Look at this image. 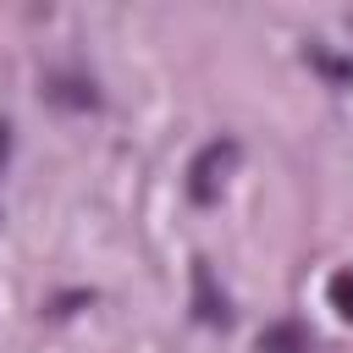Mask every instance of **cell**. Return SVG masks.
Masks as SVG:
<instances>
[{
  "mask_svg": "<svg viewBox=\"0 0 353 353\" xmlns=\"http://www.w3.org/2000/svg\"><path fill=\"white\" fill-rule=\"evenodd\" d=\"M232 165H237V143H232V138L204 143V149L193 154V165H188V193H193L199 204H210V199L221 193V182H226Z\"/></svg>",
  "mask_w": 353,
  "mask_h": 353,
  "instance_id": "1",
  "label": "cell"
},
{
  "mask_svg": "<svg viewBox=\"0 0 353 353\" xmlns=\"http://www.w3.org/2000/svg\"><path fill=\"white\" fill-rule=\"evenodd\" d=\"M193 309H199V320H210V325H226V320H232L226 292L215 287V276H210L204 259H193Z\"/></svg>",
  "mask_w": 353,
  "mask_h": 353,
  "instance_id": "2",
  "label": "cell"
},
{
  "mask_svg": "<svg viewBox=\"0 0 353 353\" xmlns=\"http://www.w3.org/2000/svg\"><path fill=\"white\" fill-rule=\"evenodd\" d=\"M259 353H314V336L298 320H270L259 331Z\"/></svg>",
  "mask_w": 353,
  "mask_h": 353,
  "instance_id": "3",
  "label": "cell"
},
{
  "mask_svg": "<svg viewBox=\"0 0 353 353\" xmlns=\"http://www.w3.org/2000/svg\"><path fill=\"white\" fill-rule=\"evenodd\" d=\"M325 298H331V309H336L342 320H353V270H336V276L325 281Z\"/></svg>",
  "mask_w": 353,
  "mask_h": 353,
  "instance_id": "4",
  "label": "cell"
},
{
  "mask_svg": "<svg viewBox=\"0 0 353 353\" xmlns=\"http://www.w3.org/2000/svg\"><path fill=\"white\" fill-rule=\"evenodd\" d=\"M6 160H11V121H0V171H6Z\"/></svg>",
  "mask_w": 353,
  "mask_h": 353,
  "instance_id": "5",
  "label": "cell"
},
{
  "mask_svg": "<svg viewBox=\"0 0 353 353\" xmlns=\"http://www.w3.org/2000/svg\"><path fill=\"white\" fill-rule=\"evenodd\" d=\"M347 22H353V17H347Z\"/></svg>",
  "mask_w": 353,
  "mask_h": 353,
  "instance_id": "6",
  "label": "cell"
}]
</instances>
